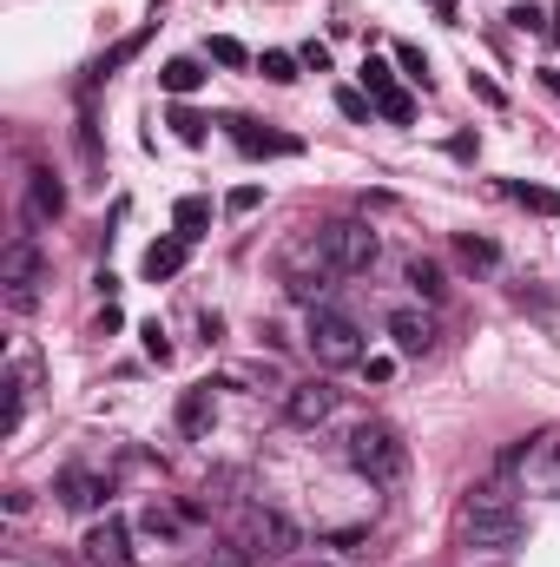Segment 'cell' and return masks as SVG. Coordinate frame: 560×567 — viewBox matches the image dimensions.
<instances>
[{
    "label": "cell",
    "mask_w": 560,
    "mask_h": 567,
    "mask_svg": "<svg viewBox=\"0 0 560 567\" xmlns=\"http://www.w3.org/2000/svg\"><path fill=\"white\" fill-rule=\"evenodd\" d=\"M528 542V515L508 502V495H475L469 509H462V548H475V555H508V548H521Z\"/></svg>",
    "instance_id": "cell-1"
},
{
    "label": "cell",
    "mask_w": 560,
    "mask_h": 567,
    "mask_svg": "<svg viewBox=\"0 0 560 567\" xmlns=\"http://www.w3.org/2000/svg\"><path fill=\"white\" fill-rule=\"evenodd\" d=\"M350 469L376 489H396L409 476V443L389 429V423H356L350 429Z\"/></svg>",
    "instance_id": "cell-2"
},
{
    "label": "cell",
    "mask_w": 560,
    "mask_h": 567,
    "mask_svg": "<svg viewBox=\"0 0 560 567\" xmlns=\"http://www.w3.org/2000/svg\"><path fill=\"white\" fill-rule=\"evenodd\" d=\"M304 344H310V357H317L323 370H356V363H363V330H356V317H343V310H330V304L310 310Z\"/></svg>",
    "instance_id": "cell-3"
},
{
    "label": "cell",
    "mask_w": 560,
    "mask_h": 567,
    "mask_svg": "<svg viewBox=\"0 0 560 567\" xmlns=\"http://www.w3.org/2000/svg\"><path fill=\"white\" fill-rule=\"evenodd\" d=\"M310 238H317V251L337 264V277H356V271H370V264H376V251H383V244H376V231H370V225H356V218L317 225Z\"/></svg>",
    "instance_id": "cell-4"
},
{
    "label": "cell",
    "mask_w": 560,
    "mask_h": 567,
    "mask_svg": "<svg viewBox=\"0 0 560 567\" xmlns=\"http://www.w3.org/2000/svg\"><path fill=\"white\" fill-rule=\"evenodd\" d=\"M40 277H46L40 244H33V238H13L7 258H0V284H7V310H13V317H26V310L40 304Z\"/></svg>",
    "instance_id": "cell-5"
},
{
    "label": "cell",
    "mask_w": 560,
    "mask_h": 567,
    "mask_svg": "<svg viewBox=\"0 0 560 567\" xmlns=\"http://www.w3.org/2000/svg\"><path fill=\"white\" fill-rule=\"evenodd\" d=\"M330 277H337V264L317 251V238H304V244L284 258V291H290V297H304V304H317V291H323Z\"/></svg>",
    "instance_id": "cell-6"
},
{
    "label": "cell",
    "mask_w": 560,
    "mask_h": 567,
    "mask_svg": "<svg viewBox=\"0 0 560 567\" xmlns=\"http://www.w3.org/2000/svg\"><path fill=\"white\" fill-rule=\"evenodd\" d=\"M79 561L86 567H132V528H125V515L92 522L86 542H79Z\"/></svg>",
    "instance_id": "cell-7"
},
{
    "label": "cell",
    "mask_w": 560,
    "mask_h": 567,
    "mask_svg": "<svg viewBox=\"0 0 560 567\" xmlns=\"http://www.w3.org/2000/svg\"><path fill=\"white\" fill-rule=\"evenodd\" d=\"M284 416H290L297 429H317V423H330V416H337V390H330L323 377H304V383H290Z\"/></svg>",
    "instance_id": "cell-8"
},
{
    "label": "cell",
    "mask_w": 560,
    "mask_h": 567,
    "mask_svg": "<svg viewBox=\"0 0 560 567\" xmlns=\"http://www.w3.org/2000/svg\"><path fill=\"white\" fill-rule=\"evenodd\" d=\"M211 423H218V383H191V390L178 396V429H185L191 443H205Z\"/></svg>",
    "instance_id": "cell-9"
},
{
    "label": "cell",
    "mask_w": 560,
    "mask_h": 567,
    "mask_svg": "<svg viewBox=\"0 0 560 567\" xmlns=\"http://www.w3.org/2000/svg\"><path fill=\"white\" fill-rule=\"evenodd\" d=\"M521 482H528V495H548V502H560V443L521 449Z\"/></svg>",
    "instance_id": "cell-10"
},
{
    "label": "cell",
    "mask_w": 560,
    "mask_h": 567,
    "mask_svg": "<svg viewBox=\"0 0 560 567\" xmlns=\"http://www.w3.org/2000/svg\"><path fill=\"white\" fill-rule=\"evenodd\" d=\"M59 211H66V185H59L46 165H33V172H26V218H33V225H53Z\"/></svg>",
    "instance_id": "cell-11"
},
{
    "label": "cell",
    "mask_w": 560,
    "mask_h": 567,
    "mask_svg": "<svg viewBox=\"0 0 560 567\" xmlns=\"http://www.w3.org/2000/svg\"><path fill=\"white\" fill-rule=\"evenodd\" d=\"M389 337H396L403 357H429V350H436V317H429V310H396V317H389Z\"/></svg>",
    "instance_id": "cell-12"
},
{
    "label": "cell",
    "mask_w": 560,
    "mask_h": 567,
    "mask_svg": "<svg viewBox=\"0 0 560 567\" xmlns=\"http://www.w3.org/2000/svg\"><path fill=\"white\" fill-rule=\"evenodd\" d=\"M251 535H257V548H264V555H277V561L304 548V535H297V522H290V515H277V509H257V522H251Z\"/></svg>",
    "instance_id": "cell-13"
},
{
    "label": "cell",
    "mask_w": 560,
    "mask_h": 567,
    "mask_svg": "<svg viewBox=\"0 0 560 567\" xmlns=\"http://www.w3.org/2000/svg\"><path fill=\"white\" fill-rule=\"evenodd\" d=\"M59 502H66V509H99V502H106V482H99L92 469H66V476H59Z\"/></svg>",
    "instance_id": "cell-14"
},
{
    "label": "cell",
    "mask_w": 560,
    "mask_h": 567,
    "mask_svg": "<svg viewBox=\"0 0 560 567\" xmlns=\"http://www.w3.org/2000/svg\"><path fill=\"white\" fill-rule=\"evenodd\" d=\"M172 231H178L185 244H198V238L211 231V198H178V205H172Z\"/></svg>",
    "instance_id": "cell-15"
},
{
    "label": "cell",
    "mask_w": 560,
    "mask_h": 567,
    "mask_svg": "<svg viewBox=\"0 0 560 567\" xmlns=\"http://www.w3.org/2000/svg\"><path fill=\"white\" fill-rule=\"evenodd\" d=\"M185 251H191V244H185L178 231H172V238H158V244L145 251V277H152V284H158V277H178V271H185Z\"/></svg>",
    "instance_id": "cell-16"
},
{
    "label": "cell",
    "mask_w": 560,
    "mask_h": 567,
    "mask_svg": "<svg viewBox=\"0 0 560 567\" xmlns=\"http://www.w3.org/2000/svg\"><path fill=\"white\" fill-rule=\"evenodd\" d=\"M231 139L257 159V152H297V139H284V132H257V119H231Z\"/></svg>",
    "instance_id": "cell-17"
},
{
    "label": "cell",
    "mask_w": 560,
    "mask_h": 567,
    "mask_svg": "<svg viewBox=\"0 0 560 567\" xmlns=\"http://www.w3.org/2000/svg\"><path fill=\"white\" fill-rule=\"evenodd\" d=\"M158 86L185 99V92H198V86H205V73H198V59H165V66H158Z\"/></svg>",
    "instance_id": "cell-18"
},
{
    "label": "cell",
    "mask_w": 560,
    "mask_h": 567,
    "mask_svg": "<svg viewBox=\"0 0 560 567\" xmlns=\"http://www.w3.org/2000/svg\"><path fill=\"white\" fill-rule=\"evenodd\" d=\"M455 258H462L469 271H495V258H502V251H495V238H475V231H462V238H455Z\"/></svg>",
    "instance_id": "cell-19"
},
{
    "label": "cell",
    "mask_w": 560,
    "mask_h": 567,
    "mask_svg": "<svg viewBox=\"0 0 560 567\" xmlns=\"http://www.w3.org/2000/svg\"><path fill=\"white\" fill-rule=\"evenodd\" d=\"M508 192H515L528 211H541V218H560V192H548V185H528V178H521V185H508Z\"/></svg>",
    "instance_id": "cell-20"
},
{
    "label": "cell",
    "mask_w": 560,
    "mask_h": 567,
    "mask_svg": "<svg viewBox=\"0 0 560 567\" xmlns=\"http://www.w3.org/2000/svg\"><path fill=\"white\" fill-rule=\"evenodd\" d=\"M409 284H416V291H422L429 304H436V297L449 291V284H442V264H429V258H416V264H409Z\"/></svg>",
    "instance_id": "cell-21"
},
{
    "label": "cell",
    "mask_w": 560,
    "mask_h": 567,
    "mask_svg": "<svg viewBox=\"0 0 560 567\" xmlns=\"http://www.w3.org/2000/svg\"><path fill=\"white\" fill-rule=\"evenodd\" d=\"M297 66H304V59H290V53H264V59H257V73H264L271 86H290V79H297Z\"/></svg>",
    "instance_id": "cell-22"
},
{
    "label": "cell",
    "mask_w": 560,
    "mask_h": 567,
    "mask_svg": "<svg viewBox=\"0 0 560 567\" xmlns=\"http://www.w3.org/2000/svg\"><path fill=\"white\" fill-rule=\"evenodd\" d=\"M376 112H383L389 126H409V119H416V99H409V92H383V99H376Z\"/></svg>",
    "instance_id": "cell-23"
},
{
    "label": "cell",
    "mask_w": 560,
    "mask_h": 567,
    "mask_svg": "<svg viewBox=\"0 0 560 567\" xmlns=\"http://www.w3.org/2000/svg\"><path fill=\"white\" fill-rule=\"evenodd\" d=\"M211 59H218V66H251L244 40H231V33H218V40H211Z\"/></svg>",
    "instance_id": "cell-24"
},
{
    "label": "cell",
    "mask_w": 560,
    "mask_h": 567,
    "mask_svg": "<svg viewBox=\"0 0 560 567\" xmlns=\"http://www.w3.org/2000/svg\"><path fill=\"white\" fill-rule=\"evenodd\" d=\"M172 132H178L185 145H205V119H198L191 106H178V112H172Z\"/></svg>",
    "instance_id": "cell-25"
},
{
    "label": "cell",
    "mask_w": 560,
    "mask_h": 567,
    "mask_svg": "<svg viewBox=\"0 0 560 567\" xmlns=\"http://www.w3.org/2000/svg\"><path fill=\"white\" fill-rule=\"evenodd\" d=\"M139 46H145V33H132V40H119V46H112V53H106V59H99V66H92V73H99V79H106V73H112V66H125V59H132V53H139Z\"/></svg>",
    "instance_id": "cell-26"
},
{
    "label": "cell",
    "mask_w": 560,
    "mask_h": 567,
    "mask_svg": "<svg viewBox=\"0 0 560 567\" xmlns=\"http://www.w3.org/2000/svg\"><path fill=\"white\" fill-rule=\"evenodd\" d=\"M363 86H370V99L396 92V79H389V66H383V59H363Z\"/></svg>",
    "instance_id": "cell-27"
},
{
    "label": "cell",
    "mask_w": 560,
    "mask_h": 567,
    "mask_svg": "<svg viewBox=\"0 0 560 567\" xmlns=\"http://www.w3.org/2000/svg\"><path fill=\"white\" fill-rule=\"evenodd\" d=\"M257 205H264V192H257V185H238V192L224 198V211H231V218H244V211H257Z\"/></svg>",
    "instance_id": "cell-28"
},
{
    "label": "cell",
    "mask_w": 560,
    "mask_h": 567,
    "mask_svg": "<svg viewBox=\"0 0 560 567\" xmlns=\"http://www.w3.org/2000/svg\"><path fill=\"white\" fill-rule=\"evenodd\" d=\"M396 66H403L409 79H422V86H429V59H422L416 46H396Z\"/></svg>",
    "instance_id": "cell-29"
},
{
    "label": "cell",
    "mask_w": 560,
    "mask_h": 567,
    "mask_svg": "<svg viewBox=\"0 0 560 567\" xmlns=\"http://www.w3.org/2000/svg\"><path fill=\"white\" fill-rule=\"evenodd\" d=\"M145 357H152V363H172V344H165L158 324H145Z\"/></svg>",
    "instance_id": "cell-30"
},
{
    "label": "cell",
    "mask_w": 560,
    "mask_h": 567,
    "mask_svg": "<svg viewBox=\"0 0 560 567\" xmlns=\"http://www.w3.org/2000/svg\"><path fill=\"white\" fill-rule=\"evenodd\" d=\"M297 59H304V66H310V73H330V46H323V40H310V46H304V53H297Z\"/></svg>",
    "instance_id": "cell-31"
},
{
    "label": "cell",
    "mask_w": 560,
    "mask_h": 567,
    "mask_svg": "<svg viewBox=\"0 0 560 567\" xmlns=\"http://www.w3.org/2000/svg\"><path fill=\"white\" fill-rule=\"evenodd\" d=\"M337 112H343V119H370V99H363V92H337Z\"/></svg>",
    "instance_id": "cell-32"
},
{
    "label": "cell",
    "mask_w": 560,
    "mask_h": 567,
    "mask_svg": "<svg viewBox=\"0 0 560 567\" xmlns=\"http://www.w3.org/2000/svg\"><path fill=\"white\" fill-rule=\"evenodd\" d=\"M363 370H370V383H389V377H396V363H389V357H363Z\"/></svg>",
    "instance_id": "cell-33"
},
{
    "label": "cell",
    "mask_w": 560,
    "mask_h": 567,
    "mask_svg": "<svg viewBox=\"0 0 560 567\" xmlns=\"http://www.w3.org/2000/svg\"><path fill=\"white\" fill-rule=\"evenodd\" d=\"M541 79H548V92H554V99H560V73H541Z\"/></svg>",
    "instance_id": "cell-34"
},
{
    "label": "cell",
    "mask_w": 560,
    "mask_h": 567,
    "mask_svg": "<svg viewBox=\"0 0 560 567\" xmlns=\"http://www.w3.org/2000/svg\"><path fill=\"white\" fill-rule=\"evenodd\" d=\"M429 7H436V13H455V0H429Z\"/></svg>",
    "instance_id": "cell-35"
},
{
    "label": "cell",
    "mask_w": 560,
    "mask_h": 567,
    "mask_svg": "<svg viewBox=\"0 0 560 567\" xmlns=\"http://www.w3.org/2000/svg\"><path fill=\"white\" fill-rule=\"evenodd\" d=\"M554 40H560V20H554Z\"/></svg>",
    "instance_id": "cell-36"
}]
</instances>
